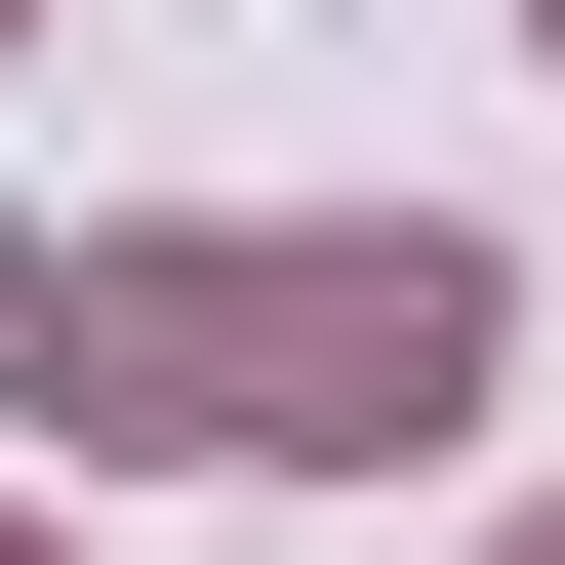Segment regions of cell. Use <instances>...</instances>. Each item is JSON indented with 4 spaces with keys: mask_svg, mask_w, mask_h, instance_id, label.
Returning a JSON list of instances; mask_svg holds the SVG:
<instances>
[{
    "mask_svg": "<svg viewBox=\"0 0 565 565\" xmlns=\"http://www.w3.org/2000/svg\"><path fill=\"white\" fill-rule=\"evenodd\" d=\"M445 364H484V243H162V282H82L41 404H162V445H404Z\"/></svg>",
    "mask_w": 565,
    "mask_h": 565,
    "instance_id": "cell-1",
    "label": "cell"
},
{
    "mask_svg": "<svg viewBox=\"0 0 565 565\" xmlns=\"http://www.w3.org/2000/svg\"><path fill=\"white\" fill-rule=\"evenodd\" d=\"M0 364H82V323H41V282H0Z\"/></svg>",
    "mask_w": 565,
    "mask_h": 565,
    "instance_id": "cell-2",
    "label": "cell"
}]
</instances>
